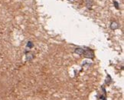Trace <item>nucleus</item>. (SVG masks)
<instances>
[{
    "instance_id": "1",
    "label": "nucleus",
    "mask_w": 124,
    "mask_h": 100,
    "mask_svg": "<svg viewBox=\"0 0 124 100\" xmlns=\"http://www.w3.org/2000/svg\"><path fill=\"white\" fill-rule=\"evenodd\" d=\"M114 4H115V6H116V9H119V7H118V6H119V4H118V3H117L116 2H114Z\"/></svg>"
}]
</instances>
